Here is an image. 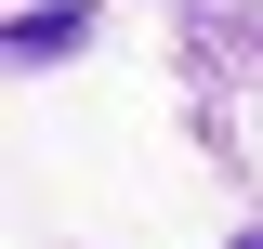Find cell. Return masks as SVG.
Returning <instances> with one entry per match:
<instances>
[{
	"instance_id": "cell-1",
	"label": "cell",
	"mask_w": 263,
	"mask_h": 249,
	"mask_svg": "<svg viewBox=\"0 0 263 249\" xmlns=\"http://www.w3.org/2000/svg\"><path fill=\"white\" fill-rule=\"evenodd\" d=\"M53 53H79V13H66V0L53 13H13V66H53Z\"/></svg>"
},
{
	"instance_id": "cell-2",
	"label": "cell",
	"mask_w": 263,
	"mask_h": 249,
	"mask_svg": "<svg viewBox=\"0 0 263 249\" xmlns=\"http://www.w3.org/2000/svg\"><path fill=\"white\" fill-rule=\"evenodd\" d=\"M237 249H263V223H250V236H237Z\"/></svg>"
}]
</instances>
